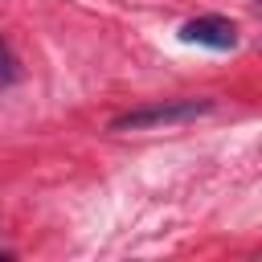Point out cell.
I'll return each mask as SVG.
<instances>
[{
    "instance_id": "obj_2",
    "label": "cell",
    "mask_w": 262,
    "mask_h": 262,
    "mask_svg": "<svg viewBox=\"0 0 262 262\" xmlns=\"http://www.w3.org/2000/svg\"><path fill=\"white\" fill-rule=\"evenodd\" d=\"M180 41L184 45H205V49H233L237 45V25L229 16H196L180 25Z\"/></svg>"
},
{
    "instance_id": "obj_1",
    "label": "cell",
    "mask_w": 262,
    "mask_h": 262,
    "mask_svg": "<svg viewBox=\"0 0 262 262\" xmlns=\"http://www.w3.org/2000/svg\"><path fill=\"white\" fill-rule=\"evenodd\" d=\"M217 102L213 98H172V102H151V106H135L111 119L106 131H147V127H172V123H188L209 115Z\"/></svg>"
},
{
    "instance_id": "obj_3",
    "label": "cell",
    "mask_w": 262,
    "mask_h": 262,
    "mask_svg": "<svg viewBox=\"0 0 262 262\" xmlns=\"http://www.w3.org/2000/svg\"><path fill=\"white\" fill-rule=\"evenodd\" d=\"M20 78V61H16V53L8 49V41L0 37V86H8V82H16Z\"/></svg>"
}]
</instances>
